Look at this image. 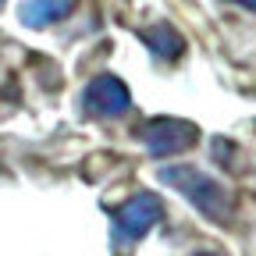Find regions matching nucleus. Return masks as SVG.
I'll return each mask as SVG.
<instances>
[{"label":"nucleus","mask_w":256,"mask_h":256,"mask_svg":"<svg viewBox=\"0 0 256 256\" xmlns=\"http://www.w3.org/2000/svg\"><path fill=\"white\" fill-rule=\"evenodd\" d=\"M156 178H160V185L174 188L182 200H188L206 220L232 224V217H235V196L214 174L192 168V164H168V168L156 171Z\"/></svg>","instance_id":"obj_1"},{"label":"nucleus","mask_w":256,"mask_h":256,"mask_svg":"<svg viewBox=\"0 0 256 256\" xmlns=\"http://www.w3.org/2000/svg\"><path fill=\"white\" fill-rule=\"evenodd\" d=\"M160 220H164V200H160L156 192L142 188V192H136V196H128L124 203H118V206L110 210L114 246L124 249V246L142 242Z\"/></svg>","instance_id":"obj_2"},{"label":"nucleus","mask_w":256,"mask_h":256,"mask_svg":"<svg viewBox=\"0 0 256 256\" xmlns=\"http://www.w3.org/2000/svg\"><path fill=\"white\" fill-rule=\"evenodd\" d=\"M139 142L153 160H171L200 142V128L185 118H150L139 128Z\"/></svg>","instance_id":"obj_3"},{"label":"nucleus","mask_w":256,"mask_h":256,"mask_svg":"<svg viewBox=\"0 0 256 256\" xmlns=\"http://www.w3.org/2000/svg\"><path fill=\"white\" fill-rule=\"evenodd\" d=\"M78 104H82V114H89V118L114 121V118H124L132 110V92H128V86L114 72H100L86 82Z\"/></svg>","instance_id":"obj_4"},{"label":"nucleus","mask_w":256,"mask_h":256,"mask_svg":"<svg viewBox=\"0 0 256 256\" xmlns=\"http://www.w3.org/2000/svg\"><path fill=\"white\" fill-rule=\"evenodd\" d=\"M78 8V0H25L18 18L25 28H50V25H60L68 22Z\"/></svg>","instance_id":"obj_5"},{"label":"nucleus","mask_w":256,"mask_h":256,"mask_svg":"<svg viewBox=\"0 0 256 256\" xmlns=\"http://www.w3.org/2000/svg\"><path fill=\"white\" fill-rule=\"evenodd\" d=\"M139 40H142V46H146L156 60H168V64L185 54V36H182L171 22H156V25H150V28H139Z\"/></svg>","instance_id":"obj_6"},{"label":"nucleus","mask_w":256,"mask_h":256,"mask_svg":"<svg viewBox=\"0 0 256 256\" xmlns=\"http://www.w3.org/2000/svg\"><path fill=\"white\" fill-rule=\"evenodd\" d=\"M232 4H238L242 11H252V14H256V0H232Z\"/></svg>","instance_id":"obj_7"},{"label":"nucleus","mask_w":256,"mask_h":256,"mask_svg":"<svg viewBox=\"0 0 256 256\" xmlns=\"http://www.w3.org/2000/svg\"><path fill=\"white\" fill-rule=\"evenodd\" d=\"M196 256H214V252H196Z\"/></svg>","instance_id":"obj_8"},{"label":"nucleus","mask_w":256,"mask_h":256,"mask_svg":"<svg viewBox=\"0 0 256 256\" xmlns=\"http://www.w3.org/2000/svg\"><path fill=\"white\" fill-rule=\"evenodd\" d=\"M0 4H4V0H0Z\"/></svg>","instance_id":"obj_9"}]
</instances>
